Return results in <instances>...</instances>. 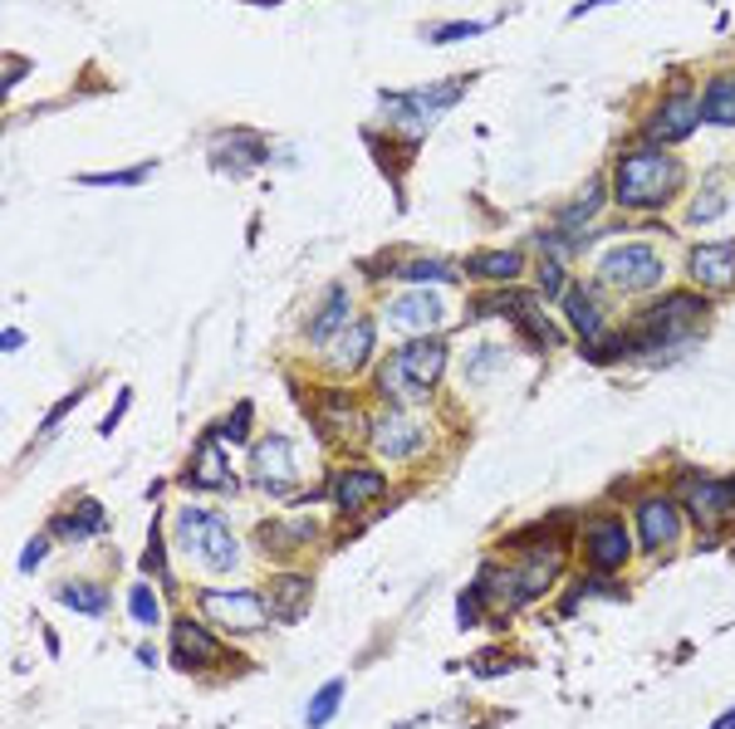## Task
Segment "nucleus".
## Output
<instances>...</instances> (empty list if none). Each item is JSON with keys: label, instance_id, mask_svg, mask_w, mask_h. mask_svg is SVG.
<instances>
[{"label": "nucleus", "instance_id": "1", "mask_svg": "<svg viewBox=\"0 0 735 729\" xmlns=\"http://www.w3.org/2000/svg\"><path fill=\"white\" fill-rule=\"evenodd\" d=\"M701 319H706V299H697V294H667L647 314H637V323L623 333L627 353H667V348L691 343Z\"/></svg>", "mask_w": 735, "mask_h": 729}, {"label": "nucleus", "instance_id": "23", "mask_svg": "<svg viewBox=\"0 0 735 729\" xmlns=\"http://www.w3.org/2000/svg\"><path fill=\"white\" fill-rule=\"evenodd\" d=\"M343 329H349V294L333 289L329 304H324V309L309 319V343L324 348V343H333V338H339Z\"/></svg>", "mask_w": 735, "mask_h": 729}, {"label": "nucleus", "instance_id": "25", "mask_svg": "<svg viewBox=\"0 0 735 729\" xmlns=\"http://www.w3.org/2000/svg\"><path fill=\"white\" fill-rule=\"evenodd\" d=\"M55 534H59V538H93V534H103V510H99L93 500H83L74 514L55 520Z\"/></svg>", "mask_w": 735, "mask_h": 729}, {"label": "nucleus", "instance_id": "43", "mask_svg": "<svg viewBox=\"0 0 735 729\" xmlns=\"http://www.w3.org/2000/svg\"><path fill=\"white\" fill-rule=\"evenodd\" d=\"M711 729H735V710H726V715H721V720L711 725Z\"/></svg>", "mask_w": 735, "mask_h": 729}, {"label": "nucleus", "instance_id": "40", "mask_svg": "<svg viewBox=\"0 0 735 729\" xmlns=\"http://www.w3.org/2000/svg\"><path fill=\"white\" fill-rule=\"evenodd\" d=\"M540 289H544V294H564V270H559V260H544V265H540Z\"/></svg>", "mask_w": 735, "mask_h": 729}, {"label": "nucleus", "instance_id": "20", "mask_svg": "<svg viewBox=\"0 0 735 729\" xmlns=\"http://www.w3.org/2000/svg\"><path fill=\"white\" fill-rule=\"evenodd\" d=\"M265 162V143L250 133H226L216 137V167H226V172H250V167Z\"/></svg>", "mask_w": 735, "mask_h": 729}, {"label": "nucleus", "instance_id": "24", "mask_svg": "<svg viewBox=\"0 0 735 729\" xmlns=\"http://www.w3.org/2000/svg\"><path fill=\"white\" fill-rule=\"evenodd\" d=\"M368 348H373V323H353V329L339 333V348L329 353V367L333 373H353L368 357Z\"/></svg>", "mask_w": 735, "mask_h": 729}, {"label": "nucleus", "instance_id": "33", "mask_svg": "<svg viewBox=\"0 0 735 729\" xmlns=\"http://www.w3.org/2000/svg\"><path fill=\"white\" fill-rule=\"evenodd\" d=\"M377 387H383L387 397H403V401H412V397H422L412 383L403 377V367H397V357H387L383 367H377Z\"/></svg>", "mask_w": 735, "mask_h": 729}, {"label": "nucleus", "instance_id": "4", "mask_svg": "<svg viewBox=\"0 0 735 729\" xmlns=\"http://www.w3.org/2000/svg\"><path fill=\"white\" fill-rule=\"evenodd\" d=\"M461 89H466L461 79H446V83H432V89H417V93H387V99H383V113L403 123L407 137H422V133L441 118V113H446L451 103L461 99Z\"/></svg>", "mask_w": 735, "mask_h": 729}, {"label": "nucleus", "instance_id": "7", "mask_svg": "<svg viewBox=\"0 0 735 729\" xmlns=\"http://www.w3.org/2000/svg\"><path fill=\"white\" fill-rule=\"evenodd\" d=\"M368 436H373V451H377V456L403 460V456H412V451L422 446L427 431H422V421H412L407 411H383V417H373Z\"/></svg>", "mask_w": 735, "mask_h": 729}, {"label": "nucleus", "instance_id": "14", "mask_svg": "<svg viewBox=\"0 0 735 729\" xmlns=\"http://www.w3.org/2000/svg\"><path fill=\"white\" fill-rule=\"evenodd\" d=\"M691 280L701 289H731L735 284V240H716V246L691 250Z\"/></svg>", "mask_w": 735, "mask_h": 729}, {"label": "nucleus", "instance_id": "17", "mask_svg": "<svg viewBox=\"0 0 735 729\" xmlns=\"http://www.w3.org/2000/svg\"><path fill=\"white\" fill-rule=\"evenodd\" d=\"M383 490H387L383 475H377V470H363V465H353V470H343L339 480H333V500H339L343 514L368 510V504H373Z\"/></svg>", "mask_w": 735, "mask_h": 729}, {"label": "nucleus", "instance_id": "41", "mask_svg": "<svg viewBox=\"0 0 735 729\" xmlns=\"http://www.w3.org/2000/svg\"><path fill=\"white\" fill-rule=\"evenodd\" d=\"M45 554H49V538H35V544L20 554V568H25V573H35V568L45 563Z\"/></svg>", "mask_w": 735, "mask_h": 729}, {"label": "nucleus", "instance_id": "9", "mask_svg": "<svg viewBox=\"0 0 735 729\" xmlns=\"http://www.w3.org/2000/svg\"><path fill=\"white\" fill-rule=\"evenodd\" d=\"M397 367H403V377L417 392H432L441 383V373H446V343H441V338H412V343L397 353Z\"/></svg>", "mask_w": 735, "mask_h": 729}, {"label": "nucleus", "instance_id": "5", "mask_svg": "<svg viewBox=\"0 0 735 729\" xmlns=\"http://www.w3.org/2000/svg\"><path fill=\"white\" fill-rule=\"evenodd\" d=\"M598 280L608 289H653L662 280V260L653 246H613L598 260Z\"/></svg>", "mask_w": 735, "mask_h": 729}, {"label": "nucleus", "instance_id": "26", "mask_svg": "<svg viewBox=\"0 0 735 729\" xmlns=\"http://www.w3.org/2000/svg\"><path fill=\"white\" fill-rule=\"evenodd\" d=\"M476 280H514V274L524 270V260L514 255V250H486V255H476L466 265Z\"/></svg>", "mask_w": 735, "mask_h": 729}, {"label": "nucleus", "instance_id": "3", "mask_svg": "<svg viewBox=\"0 0 735 729\" xmlns=\"http://www.w3.org/2000/svg\"><path fill=\"white\" fill-rule=\"evenodd\" d=\"M177 538L206 568V573H230L236 568V534L216 510H177Z\"/></svg>", "mask_w": 735, "mask_h": 729}, {"label": "nucleus", "instance_id": "42", "mask_svg": "<svg viewBox=\"0 0 735 729\" xmlns=\"http://www.w3.org/2000/svg\"><path fill=\"white\" fill-rule=\"evenodd\" d=\"M20 73H25V65H20V59H10V69H5V83H20Z\"/></svg>", "mask_w": 735, "mask_h": 729}, {"label": "nucleus", "instance_id": "12", "mask_svg": "<svg viewBox=\"0 0 735 729\" xmlns=\"http://www.w3.org/2000/svg\"><path fill=\"white\" fill-rule=\"evenodd\" d=\"M584 548H588V563H593L598 573H613V568L627 563V554H633V538H627L623 520H598L593 529L584 534Z\"/></svg>", "mask_w": 735, "mask_h": 729}, {"label": "nucleus", "instance_id": "18", "mask_svg": "<svg viewBox=\"0 0 735 729\" xmlns=\"http://www.w3.org/2000/svg\"><path fill=\"white\" fill-rule=\"evenodd\" d=\"M172 647H177V661H182L186 671H202V665H212L220 657L216 637L206 627H196V622H177V627H172Z\"/></svg>", "mask_w": 735, "mask_h": 729}, {"label": "nucleus", "instance_id": "28", "mask_svg": "<svg viewBox=\"0 0 735 729\" xmlns=\"http://www.w3.org/2000/svg\"><path fill=\"white\" fill-rule=\"evenodd\" d=\"M59 602H69L74 612H83V617H99L103 607H109V593L93 583H65L59 588Z\"/></svg>", "mask_w": 735, "mask_h": 729}, {"label": "nucleus", "instance_id": "39", "mask_svg": "<svg viewBox=\"0 0 735 729\" xmlns=\"http://www.w3.org/2000/svg\"><path fill=\"white\" fill-rule=\"evenodd\" d=\"M143 568L147 573H157V578H167V548H162V538L152 534V544H147V554H143Z\"/></svg>", "mask_w": 735, "mask_h": 729}, {"label": "nucleus", "instance_id": "8", "mask_svg": "<svg viewBox=\"0 0 735 729\" xmlns=\"http://www.w3.org/2000/svg\"><path fill=\"white\" fill-rule=\"evenodd\" d=\"M202 612L230 631H260L270 617L256 593H202Z\"/></svg>", "mask_w": 735, "mask_h": 729}, {"label": "nucleus", "instance_id": "31", "mask_svg": "<svg viewBox=\"0 0 735 729\" xmlns=\"http://www.w3.org/2000/svg\"><path fill=\"white\" fill-rule=\"evenodd\" d=\"M397 274H403V280H432V284H451L456 280V270L446 265V260H407V265H397Z\"/></svg>", "mask_w": 735, "mask_h": 729}, {"label": "nucleus", "instance_id": "27", "mask_svg": "<svg viewBox=\"0 0 735 729\" xmlns=\"http://www.w3.org/2000/svg\"><path fill=\"white\" fill-rule=\"evenodd\" d=\"M510 323H514V329H520L524 338H530V343H540V348H554V343H559V329H554V323L544 319L534 304H524L520 314H510Z\"/></svg>", "mask_w": 735, "mask_h": 729}, {"label": "nucleus", "instance_id": "10", "mask_svg": "<svg viewBox=\"0 0 735 729\" xmlns=\"http://www.w3.org/2000/svg\"><path fill=\"white\" fill-rule=\"evenodd\" d=\"M186 485H192V490H236L230 456L220 451V436H216V431H206L202 446H196L192 465H186Z\"/></svg>", "mask_w": 735, "mask_h": 729}, {"label": "nucleus", "instance_id": "21", "mask_svg": "<svg viewBox=\"0 0 735 729\" xmlns=\"http://www.w3.org/2000/svg\"><path fill=\"white\" fill-rule=\"evenodd\" d=\"M564 314H569V323L579 329L584 343H593V338L603 333V309H598L593 289H584V284H569V289H564Z\"/></svg>", "mask_w": 735, "mask_h": 729}, {"label": "nucleus", "instance_id": "16", "mask_svg": "<svg viewBox=\"0 0 735 729\" xmlns=\"http://www.w3.org/2000/svg\"><path fill=\"white\" fill-rule=\"evenodd\" d=\"M687 504H691V514H697V524L716 529L726 514H735V480H701V485H691Z\"/></svg>", "mask_w": 735, "mask_h": 729}, {"label": "nucleus", "instance_id": "22", "mask_svg": "<svg viewBox=\"0 0 735 729\" xmlns=\"http://www.w3.org/2000/svg\"><path fill=\"white\" fill-rule=\"evenodd\" d=\"M701 118L721 123V128L735 123V73H716V79L706 83V93H701Z\"/></svg>", "mask_w": 735, "mask_h": 729}, {"label": "nucleus", "instance_id": "37", "mask_svg": "<svg viewBox=\"0 0 735 729\" xmlns=\"http://www.w3.org/2000/svg\"><path fill=\"white\" fill-rule=\"evenodd\" d=\"M486 25H476V20H461V25H441L432 30V45H451V39H471V35H480Z\"/></svg>", "mask_w": 735, "mask_h": 729}, {"label": "nucleus", "instance_id": "2", "mask_svg": "<svg viewBox=\"0 0 735 729\" xmlns=\"http://www.w3.org/2000/svg\"><path fill=\"white\" fill-rule=\"evenodd\" d=\"M677 182H681V167L671 162L667 152L637 147V152H627L623 162H618L613 196H618V206H627V210H653L677 192Z\"/></svg>", "mask_w": 735, "mask_h": 729}, {"label": "nucleus", "instance_id": "29", "mask_svg": "<svg viewBox=\"0 0 735 729\" xmlns=\"http://www.w3.org/2000/svg\"><path fill=\"white\" fill-rule=\"evenodd\" d=\"M603 182H588V192L579 196V201H574V206H564V216H559V226L564 230H569V236H574V230H579L584 226V220H593V210L598 206H603Z\"/></svg>", "mask_w": 735, "mask_h": 729}, {"label": "nucleus", "instance_id": "6", "mask_svg": "<svg viewBox=\"0 0 735 729\" xmlns=\"http://www.w3.org/2000/svg\"><path fill=\"white\" fill-rule=\"evenodd\" d=\"M250 480H256L265 494H275V500H299V494H294L299 470H294V446H290L285 436H265V441H260L256 456H250Z\"/></svg>", "mask_w": 735, "mask_h": 729}, {"label": "nucleus", "instance_id": "15", "mask_svg": "<svg viewBox=\"0 0 735 729\" xmlns=\"http://www.w3.org/2000/svg\"><path fill=\"white\" fill-rule=\"evenodd\" d=\"M637 534H643L647 548H662L681 534V510L667 500V494H653V500L637 504Z\"/></svg>", "mask_w": 735, "mask_h": 729}, {"label": "nucleus", "instance_id": "35", "mask_svg": "<svg viewBox=\"0 0 735 729\" xmlns=\"http://www.w3.org/2000/svg\"><path fill=\"white\" fill-rule=\"evenodd\" d=\"M216 436H230V441H246V436H250V401H240V407L230 411L226 426H220Z\"/></svg>", "mask_w": 735, "mask_h": 729}, {"label": "nucleus", "instance_id": "30", "mask_svg": "<svg viewBox=\"0 0 735 729\" xmlns=\"http://www.w3.org/2000/svg\"><path fill=\"white\" fill-rule=\"evenodd\" d=\"M339 700H343V681H329L319 695L309 700V710H304V720H309V729H324L333 720V710H339Z\"/></svg>", "mask_w": 735, "mask_h": 729}, {"label": "nucleus", "instance_id": "34", "mask_svg": "<svg viewBox=\"0 0 735 729\" xmlns=\"http://www.w3.org/2000/svg\"><path fill=\"white\" fill-rule=\"evenodd\" d=\"M128 612H133V622H143V627H157V617H162V602L152 597V588L138 583L128 593Z\"/></svg>", "mask_w": 735, "mask_h": 729}, {"label": "nucleus", "instance_id": "13", "mask_svg": "<svg viewBox=\"0 0 735 729\" xmlns=\"http://www.w3.org/2000/svg\"><path fill=\"white\" fill-rule=\"evenodd\" d=\"M697 123H701V99L677 93V99H667L653 113V123H647V143H681V137L697 128Z\"/></svg>", "mask_w": 735, "mask_h": 729}, {"label": "nucleus", "instance_id": "32", "mask_svg": "<svg viewBox=\"0 0 735 729\" xmlns=\"http://www.w3.org/2000/svg\"><path fill=\"white\" fill-rule=\"evenodd\" d=\"M721 210H726V182H716V176H711L706 192L691 201V220H716Z\"/></svg>", "mask_w": 735, "mask_h": 729}, {"label": "nucleus", "instance_id": "11", "mask_svg": "<svg viewBox=\"0 0 735 729\" xmlns=\"http://www.w3.org/2000/svg\"><path fill=\"white\" fill-rule=\"evenodd\" d=\"M441 314H446V304H441L432 289H407V294H397V299L387 304V323H393V329H407V333L437 329Z\"/></svg>", "mask_w": 735, "mask_h": 729}, {"label": "nucleus", "instance_id": "19", "mask_svg": "<svg viewBox=\"0 0 735 729\" xmlns=\"http://www.w3.org/2000/svg\"><path fill=\"white\" fill-rule=\"evenodd\" d=\"M309 573H280L275 588H270V612H275L280 622H299L304 612H309Z\"/></svg>", "mask_w": 735, "mask_h": 729}, {"label": "nucleus", "instance_id": "36", "mask_svg": "<svg viewBox=\"0 0 735 729\" xmlns=\"http://www.w3.org/2000/svg\"><path fill=\"white\" fill-rule=\"evenodd\" d=\"M152 172V167H133V172H113V176H79L83 186H133V182H143V176Z\"/></svg>", "mask_w": 735, "mask_h": 729}, {"label": "nucleus", "instance_id": "38", "mask_svg": "<svg viewBox=\"0 0 735 729\" xmlns=\"http://www.w3.org/2000/svg\"><path fill=\"white\" fill-rule=\"evenodd\" d=\"M480 593H486V588H471V593H461V602H456V607H461V627H476V622H480Z\"/></svg>", "mask_w": 735, "mask_h": 729}]
</instances>
